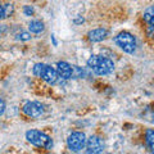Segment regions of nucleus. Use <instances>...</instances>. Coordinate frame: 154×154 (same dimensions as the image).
<instances>
[{"label": "nucleus", "instance_id": "f257e3e1", "mask_svg": "<svg viewBox=\"0 0 154 154\" xmlns=\"http://www.w3.org/2000/svg\"><path fill=\"white\" fill-rule=\"evenodd\" d=\"M88 66L90 67V69H93L94 73L99 76L109 75L114 69V63L112 60L99 55H91L88 60Z\"/></svg>", "mask_w": 154, "mask_h": 154}, {"label": "nucleus", "instance_id": "f03ea898", "mask_svg": "<svg viewBox=\"0 0 154 154\" xmlns=\"http://www.w3.org/2000/svg\"><path fill=\"white\" fill-rule=\"evenodd\" d=\"M26 139L28 143H31L32 145L38 146V148H44V149H51L53 141L51 139L45 135L44 132L37 131V130H30L26 132Z\"/></svg>", "mask_w": 154, "mask_h": 154}, {"label": "nucleus", "instance_id": "7ed1b4c3", "mask_svg": "<svg viewBox=\"0 0 154 154\" xmlns=\"http://www.w3.org/2000/svg\"><path fill=\"white\" fill-rule=\"evenodd\" d=\"M33 73L35 76L40 77L48 84H55L58 80V73L54 68H51L50 66L48 64H42V63H37L35 67H33Z\"/></svg>", "mask_w": 154, "mask_h": 154}, {"label": "nucleus", "instance_id": "20e7f679", "mask_svg": "<svg viewBox=\"0 0 154 154\" xmlns=\"http://www.w3.org/2000/svg\"><path fill=\"white\" fill-rule=\"evenodd\" d=\"M114 41L125 53H128V54H132L135 49H136V40L130 32L118 33L114 38Z\"/></svg>", "mask_w": 154, "mask_h": 154}, {"label": "nucleus", "instance_id": "39448f33", "mask_svg": "<svg viewBox=\"0 0 154 154\" xmlns=\"http://www.w3.org/2000/svg\"><path fill=\"white\" fill-rule=\"evenodd\" d=\"M86 136L84 132H72L67 139V145L71 152H80L85 148Z\"/></svg>", "mask_w": 154, "mask_h": 154}, {"label": "nucleus", "instance_id": "423d86ee", "mask_svg": "<svg viewBox=\"0 0 154 154\" xmlns=\"http://www.w3.org/2000/svg\"><path fill=\"white\" fill-rule=\"evenodd\" d=\"M22 112L31 118H37L42 114L44 108H42V105L37 102H26L22 107Z\"/></svg>", "mask_w": 154, "mask_h": 154}, {"label": "nucleus", "instance_id": "0eeeda50", "mask_svg": "<svg viewBox=\"0 0 154 154\" xmlns=\"http://www.w3.org/2000/svg\"><path fill=\"white\" fill-rule=\"evenodd\" d=\"M85 146H86V152L89 154H98L104 150V143L98 136H90L86 140Z\"/></svg>", "mask_w": 154, "mask_h": 154}, {"label": "nucleus", "instance_id": "6e6552de", "mask_svg": "<svg viewBox=\"0 0 154 154\" xmlns=\"http://www.w3.org/2000/svg\"><path fill=\"white\" fill-rule=\"evenodd\" d=\"M57 73L64 80L72 79V66L68 64L67 62H59L57 64Z\"/></svg>", "mask_w": 154, "mask_h": 154}, {"label": "nucleus", "instance_id": "1a4fd4ad", "mask_svg": "<svg viewBox=\"0 0 154 154\" xmlns=\"http://www.w3.org/2000/svg\"><path fill=\"white\" fill-rule=\"evenodd\" d=\"M108 36V31L105 28H95V30L89 32V38L93 42H99L105 40Z\"/></svg>", "mask_w": 154, "mask_h": 154}, {"label": "nucleus", "instance_id": "9d476101", "mask_svg": "<svg viewBox=\"0 0 154 154\" xmlns=\"http://www.w3.org/2000/svg\"><path fill=\"white\" fill-rule=\"evenodd\" d=\"M14 12V7L13 4H2L0 3V19L8 18L9 16H12Z\"/></svg>", "mask_w": 154, "mask_h": 154}, {"label": "nucleus", "instance_id": "9b49d317", "mask_svg": "<svg viewBox=\"0 0 154 154\" xmlns=\"http://www.w3.org/2000/svg\"><path fill=\"white\" fill-rule=\"evenodd\" d=\"M144 21L148 23L149 26V35H152L153 32V25H154V14H153V8H148L146 12L144 13Z\"/></svg>", "mask_w": 154, "mask_h": 154}, {"label": "nucleus", "instance_id": "f8f14e48", "mask_svg": "<svg viewBox=\"0 0 154 154\" xmlns=\"http://www.w3.org/2000/svg\"><path fill=\"white\" fill-rule=\"evenodd\" d=\"M28 28H30V31L33 32V33H41L44 31V23L41 21H32L30 25H28Z\"/></svg>", "mask_w": 154, "mask_h": 154}, {"label": "nucleus", "instance_id": "ddd939ff", "mask_svg": "<svg viewBox=\"0 0 154 154\" xmlns=\"http://www.w3.org/2000/svg\"><path fill=\"white\" fill-rule=\"evenodd\" d=\"M146 145L149 148V150L153 152V148H154V132H153V130H150V128L146 131Z\"/></svg>", "mask_w": 154, "mask_h": 154}, {"label": "nucleus", "instance_id": "4468645a", "mask_svg": "<svg viewBox=\"0 0 154 154\" xmlns=\"http://www.w3.org/2000/svg\"><path fill=\"white\" fill-rule=\"evenodd\" d=\"M17 38L18 40H21V41H27V40H30L31 38V35L28 32H21V33H18Z\"/></svg>", "mask_w": 154, "mask_h": 154}, {"label": "nucleus", "instance_id": "2eb2a0df", "mask_svg": "<svg viewBox=\"0 0 154 154\" xmlns=\"http://www.w3.org/2000/svg\"><path fill=\"white\" fill-rule=\"evenodd\" d=\"M23 12H25L26 16H32L33 14V8L30 7V5H26L25 8H23Z\"/></svg>", "mask_w": 154, "mask_h": 154}, {"label": "nucleus", "instance_id": "dca6fc26", "mask_svg": "<svg viewBox=\"0 0 154 154\" xmlns=\"http://www.w3.org/2000/svg\"><path fill=\"white\" fill-rule=\"evenodd\" d=\"M4 110H5V103H4V100L0 98V116L4 113Z\"/></svg>", "mask_w": 154, "mask_h": 154}]
</instances>
